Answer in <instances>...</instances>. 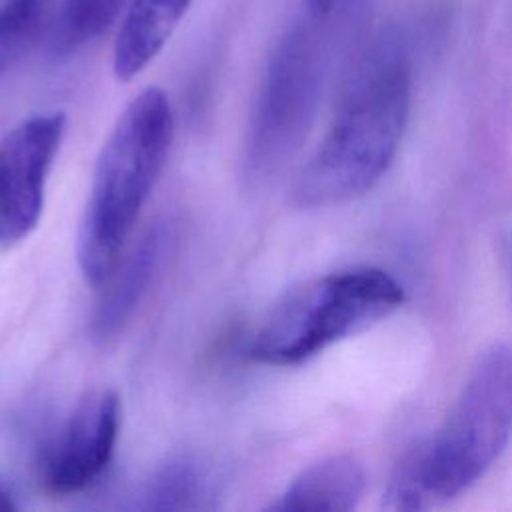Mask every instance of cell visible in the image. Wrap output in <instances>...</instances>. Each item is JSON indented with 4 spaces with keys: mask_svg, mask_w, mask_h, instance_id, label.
<instances>
[{
    "mask_svg": "<svg viewBox=\"0 0 512 512\" xmlns=\"http://www.w3.org/2000/svg\"><path fill=\"white\" fill-rule=\"evenodd\" d=\"M192 0H130L120 22L112 70L122 82L138 76L166 46Z\"/></svg>",
    "mask_w": 512,
    "mask_h": 512,
    "instance_id": "9c48e42d",
    "label": "cell"
},
{
    "mask_svg": "<svg viewBox=\"0 0 512 512\" xmlns=\"http://www.w3.org/2000/svg\"><path fill=\"white\" fill-rule=\"evenodd\" d=\"M206 474L190 456H174L160 464L138 492L140 510H186L200 506Z\"/></svg>",
    "mask_w": 512,
    "mask_h": 512,
    "instance_id": "8fae6325",
    "label": "cell"
},
{
    "mask_svg": "<svg viewBox=\"0 0 512 512\" xmlns=\"http://www.w3.org/2000/svg\"><path fill=\"white\" fill-rule=\"evenodd\" d=\"M56 12L54 0L0 2V76L14 68L48 36Z\"/></svg>",
    "mask_w": 512,
    "mask_h": 512,
    "instance_id": "7c38bea8",
    "label": "cell"
},
{
    "mask_svg": "<svg viewBox=\"0 0 512 512\" xmlns=\"http://www.w3.org/2000/svg\"><path fill=\"white\" fill-rule=\"evenodd\" d=\"M16 510V502L12 500V494L0 486V512Z\"/></svg>",
    "mask_w": 512,
    "mask_h": 512,
    "instance_id": "2e32d148",
    "label": "cell"
},
{
    "mask_svg": "<svg viewBox=\"0 0 512 512\" xmlns=\"http://www.w3.org/2000/svg\"><path fill=\"white\" fill-rule=\"evenodd\" d=\"M502 258L508 274V284L512 290V226L502 234Z\"/></svg>",
    "mask_w": 512,
    "mask_h": 512,
    "instance_id": "5bb4252c",
    "label": "cell"
},
{
    "mask_svg": "<svg viewBox=\"0 0 512 512\" xmlns=\"http://www.w3.org/2000/svg\"><path fill=\"white\" fill-rule=\"evenodd\" d=\"M512 436V346L494 344L474 364L434 436L396 466L382 496L388 510H422L476 484Z\"/></svg>",
    "mask_w": 512,
    "mask_h": 512,
    "instance_id": "7a4b0ae2",
    "label": "cell"
},
{
    "mask_svg": "<svg viewBox=\"0 0 512 512\" xmlns=\"http://www.w3.org/2000/svg\"><path fill=\"white\" fill-rule=\"evenodd\" d=\"M402 302V286L380 268L364 266L310 278L270 308L254 334L250 356L268 366L302 364L384 320Z\"/></svg>",
    "mask_w": 512,
    "mask_h": 512,
    "instance_id": "277c9868",
    "label": "cell"
},
{
    "mask_svg": "<svg viewBox=\"0 0 512 512\" xmlns=\"http://www.w3.org/2000/svg\"><path fill=\"white\" fill-rule=\"evenodd\" d=\"M164 244L166 230L162 222H156L120 256L104 280L102 294L92 312L90 334L94 340L108 342L124 330L162 262Z\"/></svg>",
    "mask_w": 512,
    "mask_h": 512,
    "instance_id": "ba28073f",
    "label": "cell"
},
{
    "mask_svg": "<svg viewBox=\"0 0 512 512\" xmlns=\"http://www.w3.org/2000/svg\"><path fill=\"white\" fill-rule=\"evenodd\" d=\"M64 130L66 116L48 112L22 120L0 140V246L36 230Z\"/></svg>",
    "mask_w": 512,
    "mask_h": 512,
    "instance_id": "8992f818",
    "label": "cell"
},
{
    "mask_svg": "<svg viewBox=\"0 0 512 512\" xmlns=\"http://www.w3.org/2000/svg\"><path fill=\"white\" fill-rule=\"evenodd\" d=\"M364 492V470L346 454L322 458L292 478L286 490L268 506L278 512L352 510Z\"/></svg>",
    "mask_w": 512,
    "mask_h": 512,
    "instance_id": "30bf717a",
    "label": "cell"
},
{
    "mask_svg": "<svg viewBox=\"0 0 512 512\" xmlns=\"http://www.w3.org/2000/svg\"><path fill=\"white\" fill-rule=\"evenodd\" d=\"M174 114L164 90L138 92L120 112L96 160L76 256L84 280L102 286L136 226L170 150Z\"/></svg>",
    "mask_w": 512,
    "mask_h": 512,
    "instance_id": "3957f363",
    "label": "cell"
},
{
    "mask_svg": "<svg viewBox=\"0 0 512 512\" xmlns=\"http://www.w3.org/2000/svg\"><path fill=\"white\" fill-rule=\"evenodd\" d=\"M316 16L294 24L278 42L258 90L248 136L246 174L270 176L300 146L320 96L328 68V48Z\"/></svg>",
    "mask_w": 512,
    "mask_h": 512,
    "instance_id": "5b68a950",
    "label": "cell"
},
{
    "mask_svg": "<svg viewBox=\"0 0 512 512\" xmlns=\"http://www.w3.org/2000/svg\"><path fill=\"white\" fill-rule=\"evenodd\" d=\"M120 434V398L110 388L86 392L58 430L42 462V482L56 496L86 490L108 468Z\"/></svg>",
    "mask_w": 512,
    "mask_h": 512,
    "instance_id": "52a82bcc",
    "label": "cell"
},
{
    "mask_svg": "<svg viewBox=\"0 0 512 512\" xmlns=\"http://www.w3.org/2000/svg\"><path fill=\"white\" fill-rule=\"evenodd\" d=\"M410 98V46L402 30L388 28L354 62L320 144L294 180V204L330 208L366 194L398 152Z\"/></svg>",
    "mask_w": 512,
    "mask_h": 512,
    "instance_id": "6da1fadb",
    "label": "cell"
},
{
    "mask_svg": "<svg viewBox=\"0 0 512 512\" xmlns=\"http://www.w3.org/2000/svg\"><path fill=\"white\" fill-rule=\"evenodd\" d=\"M336 0H306L308 6V14L312 16H328L334 8Z\"/></svg>",
    "mask_w": 512,
    "mask_h": 512,
    "instance_id": "9a60e30c",
    "label": "cell"
},
{
    "mask_svg": "<svg viewBox=\"0 0 512 512\" xmlns=\"http://www.w3.org/2000/svg\"><path fill=\"white\" fill-rule=\"evenodd\" d=\"M126 0H62L46 36L52 54H70L108 28Z\"/></svg>",
    "mask_w": 512,
    "mask_h": 512,
    "instance_id": "4fadbf2b",
    "label": "cell"
}]
</instances>
